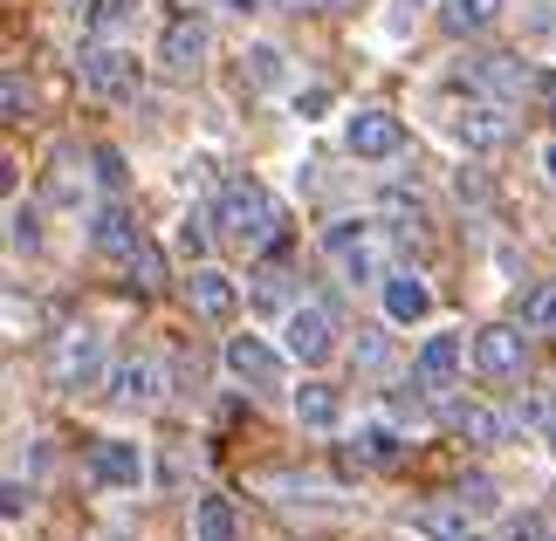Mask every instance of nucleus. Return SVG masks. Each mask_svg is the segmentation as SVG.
Listing matches in <instances>:
<instances>
[{
    "mask_svg": "<svg viewBox=\"0 0 556 541\" xmlns=\"http://www.w3.org/2000/svg\"><path fill=\"white\" fill-rule=\"evenodd\" d=\"M454 131H460V144L495 151V144H508V117L495 111V103H467V111L454 117Z\"/></svg>",
    "mask_w": 556,
    "mask_h": 541,
    "instance_id": "ddd939ff",
    "label": "nucleus"
},
{
    "mask_svg": "<svg viewBox=\"0 0 556 541\" xmlns=\"http://www.w3.org/2000/svg\"><path fill=\"white\" fill-rule=\"evenodd\" d=\"M549 322H556V281L522 295V330H549Z\"/></svg>",
    "mask_w": 556,
    "mask_h": 541,
    "instance_id": "5701e85b",
    "label": "nucleus"
},
{
    "mask_svg": "<svg viewBox=\"0 0 556 541\" xmlns=\"http://www.w3.org/2000/svg\"><path fill=\"white\" fill-rule=\"evenodd\" d=\"M213 227H220L233 247L262 254V247H275V233H282V206L268 199V185L233 179V185L220 192V206H213Z\"/></svg>",
    "mask_w": 556,
    "mask_h": 541,
    "instance_id": "f257e3e1",
    "label": "nucleus"
},
{
    "mask_svg": "<svg viewBox=\"0 0 556 541\" xmlns=\"http://www.w3.org/2000/svg\"><path fill=\"white\" fill-rule=\"evenodd\" d=\"M475 76H481V90H495V96H522V69L508 55H488L475 62Z\"/></svg>",
    "mask_w": 556,
    "mask_h": 541,
    "instance_id": "412c9836",
    "label": "nucleus"
},
{
    "mask_svg": "<svg viewBox=\"0 0 556 541\" xmlns=\"http://www.w3.org/2000/svg\"><path fill=\"white\" fill-rule=\"evenodd\" d=\"M399 144H405V124L399 117H384V111L351 117V151H357V158H392Z\"/></svg>",
    "mask_w": 556,
    "mask_h": 541,
    "instance_id": "6e6552de",
    "label": "nucleus"
},
{
    "mask_svg": "<svg viewBox=\"0 0 556 541\" xmlns=\"http://www.w3.org/2000/svg\"><path fill=\"white\" fill-rule=\"evenodd\" d=\"M330 350H337V322H330V309H295L289 315V357L295 363H330Z\"/></svg>",
    "mask_w": 556,
    "mask_h": 541,
    "instance_id": "423d86ee",
    "label": "nucleus"
},
{
    "mask_svg": "<svg viewBox=\"0 0 556 541\" xmlns=\"http://www.w3.org/2000/svg\"><path fill=\"white\" fill-rule=\"evenodd\" d=\"M131 0H83V21H90V35H117V28H131Z\"/></svg>",
    "mask_w": 556,
    "mask_h": 541,
    "instance_id": "aec40b11",
    "label": "nucleus"
},
{
    "mask_svg": "<svg viewBox=\"0 0 556 541\" xmlns=\"http://www.w3.org/2000/svg\"><path fill=\"white\" fill-rule=\"evenodd\" d=\"M324 247L337 254V261H351V254H371V227H357V220H337L324 233Z\"/></svg>",
    "mask_w": 556,
    "mask_h": 541,
    "instance_id": "4be33fe9",
    "label": "nucleus"
},
{
    "mask_svg": "<svg viewBox=\"0 0 556 541\" xmlns=\"http://www.w3.org/2000/svg\"><path fill=\"white\" fill-rule=\"evenodd\" d=\"M543 165H549V179H556V144H549V151H543Z\"/></svg>",
    "mask_w": 556,
    "mask_h": 541,
    "instance_id": "f704fd0d",
    "label": "nucleus"
},
{
    "mask_svg": "<svg viewBox=\"0 0 556 541\" xmlns=\"http://www.w3.org/2000/svg\"><path fill=\"white\" fill-rule=\"evenodd\" d=\"M502 14V0H446V28H454V35H475V28H488V21H495Z\"/></svg>",
    "mask_w": 556,
    "mask_h": 541,
    "instance_id": "6ab92c4d",
    "label": "nucleus"
},
{
    "mask_svg": "<svg viewBox=\"0 0 556 541\" xmlns=\"http://www.w3.org/2000/svg\"><path fill=\"white\" fill-rule=\"evenodd\" d=\"M200 55H206V28H200L192 14H179L173 28H165V49H159V62H165L173 76H192V69H200Z\"/></svg>",
    "mask_w": 556,
    "mask_h": 541,
    "instance_id": "9d476101",
    "label": "nucleus"
},
{
    "mask_svg": "<svg viewBox=\"0 0 556 541\" xmlns=\"http://www.w3.org/2000/svg\"><path fill=\"white\" fill-rule=\"evenodd\" d=\"M295 418H303L309 431H330L337 418H344V398H337L330 384H303V391H295Z\"/></svg>",
    "mask_w": 556,
    "mask_h": 541,
    "instance_id": "dca6fc26",
    "label": "nucleus"
},
{
    "mask_svg": "<svg viewBox=\"0 0 556 541\" xmlns=\"http://www.w3.org/2000/svg\"><path fill=\"white\" fill-rule=\"evenodd\" d=\"M426 309H433V288L419 274H384V315L392 322H419Z\"/></svg>",
    "mask_w": 556,
    "mask_h": 541,
    "instance_id": "4468645a",
    "label": "nucleus"
},
{
    "mask_svg": "<svg viewBox=\"0 0 556 541\" xmlns=\"http://www.w3.org/2000/svg\"><path fill=\"white\" fill-rule=\"evenodd\" d=\"M186 295H192V309H200L206 322H227L233 309H241V295H233V281H227L220 268H192V281H186Z\"/></svg>",
    "mask_w": 556,
    "mask_h": 541,
    "instance_id": "1a4fd4ad",
    "label": "nucleus"
},
{
    "mask_svg": "<svg viewBox=\"0 0 556 541\" xmlns=\"http://www.w3.org/2000/svg\"><path fill=\"white\" fill-rule=\"evenodd\" d=\"M529 90H536V103H543V117H556V76H536V82H529Z\"/></svg>",
    "mask_w": 556,
    "mask_h": 541,
    "instance_id": "72a5a7b5",
    "label": "nucleus"
},
{
    "mask_svg": "<svg viewBox=\"0 0 556 541\" xmlns=\"http://www.w3.org/2000/svg\"><path fill=\"white\" fill-rule=\"evenodd\" d=\"M0 103H8V117H21V111H28V82H21V76H8V90H0Z\"/></svg>",
    "mask_w": 556,
    "mask_h": 541,
    "instance_id": "2f4dec72",
    "label": "nucleus"
},
{
    "mask_svg": "<svg viewBox=\"0 0 556 541\" xmlns=\"http://www.w3.org/2000/svg\"><path fill=\"white\" fill-rule=\"evenodd\" d=\"M446 425H454L460 439H475V446H502V431H508L488 404H454V411H446Z\"/></svg>",
    "mask_w": 556,
    "mask_h": 541,
    "instance_id": "f3484780",
    "label": "nucleus"
},
{
    "mask_svg": "<svg viewBox=\"0 0 556 541\" xmlns=\"http://www.w3.org/2000/svg\"><path fill=\"white\" fill-rule=\"evenodd\" d=\"M192 541H233V507L206 493V501L192 507Z\"/></svg>",
    "mask_w": 556,
    "mask_h": 541,
    "instance_id": "a211bd4d",
    "label": "nucleus"
},
{
    "mask_svg": "<svg viewBox=\"0 0 556 541\" xmlns=\"http://www.w3.org/2000/svg\"><path fill=\"white\" fill-rule=\"evenodd\" d=\"M475 363H481V377L516 384V377H522V363H529L522 330H481V336H475Z\"/></svg>",
    "mask_w": 556,
    "mask_h": 541,
    "instance_id": "39448f33",
    "label": "nucleus"
},
{
    "mask_svg": "<svg viewBox=\"0 0 556 541\" xmlns=\"http://www.w3.org/2000/svg\"><path fill=\"white\" fill-rule=\"evenodd\" d=\"M159 391H165V377H159V363H152V357L117 363V377H111V398H117V404H152Z\"/></svg>",
    "mask_w": 556,
    "mask_h": 541,
    "instance_id": "f8f14e48",
    "label": "nucleus"
},
{
    "mask_svg": "<svg viewBox=\"0 0 556 541\" xmlns=\"http://www.w3.org/2000/svg\"><path fill=\"white\" fill-rule=\"evenodd\" d=\"M467 541H475V534H467Z\"/></svg>",
    "mask_w": 556,
    "mask_h": 541,
    "instance_id": "c9c22d12",
    "label": "nucleus"
},
{
    "mask_svg": "<svg viewBox=\"0 0 556 541\" xmlns=\"http://www.w3.org/2000/svg\"><path fill=\"white\" fill-rule=\"evenodd\" d=\"M131 274H138V288H159V281H165V274H159V247H152V241L138 247V261H131Z\"/></svg>",
    "mask_w": 556,
    "mask_h": 541,
    "instance_id": "cd10ccee",
    "label": "nucleus"
},
{
    "mask_svg": "<svg viewBox=\"0 0 556 541\" xmlns=\"http://www.w3.org/2000/svg\"><path fill=\"white\" fill-rule=\"evenodd\" d=\"M97 247H103V254H117V261L131 268V261H138V247H144V233L124 220L117 206H103V212H97Z\"/></svg>",
    "mask_w": 556,
    "mask_h": 541,
    "instance_id": "2eb2a0df",
    "label": "nucleus"
},
{
    "mask_svg": "<svg viewBox=\"0 0 556 541\" xmlns=\"http://www.w3.org/2000/svg\"><path fill=\"white\" fill-rule=\"evenodd\" d=\"M282 268H262V274H254V301H282Z\"/></svg>",
    "mask_w": 556,
    "mask_h": 541,
    "instance_id": "c85d7f7f",
    "label": "nucleus"
},
{
    "mask_svg": "<svg viewBox=\"0 0 556 541\" xmlns=\"http://www.w3.org/2000/svg\"><path fill=\"white\" fill-rule=\"evenodd\" d=\"M83 82H90L103 103H131L144 90V69H138L131 49H103V41H90V49H83Z\"/></svg>",
    "mask_w": 556,
    "mask_h": 541,
    "instance_id": "f03ea898",
    "label": "nucleus"
},
{
    "mask_svg": "<svg viewBox=\"0 0 556 541\" xmlns=\"http://www.w3.org/2000/svg\"><path fill=\"white\" fill-rule=\"evenodd\" d=\"M206 241H213V233H206V220H186V233H179V247L192 254V261H200V254H206Z\"/></svg>",
    "mask_w": 556,
    "mask_h": 541,
    "instance_id": "c756f323",
    "label": "nucleus"
},
{
    "mask_svg": "<svg viewBox=\"0 0 556 541\" xmlns=\"http://www.w3.org/2000/svg\"><path fill=\"white\" fill-rule=\"evenodd\" d=\"M0 514H8V521H21V514H28V487H21V480H8V501H0Z\"/></svg>",
    "mask_w": 556,
    "mask_h": 541,
    "instance_id": "473e14b6",
    "label": "nucleus"
},
{
    "mask_svg": "<svg viewBox=\"0 0 556 541\" xmlns=\"http://www.w3.org/2000/svg\"><path fill=\"white\" fill-rule=\"evenodd\" d=\"M454 501H460V507H475V514H495V487H488V480H467Z\"/></svg>",
    "mask_w": 556,
    "mask_h": 541,
    "instance_id": "bb28decb",
    "label": "nucleus"
},
{
    "mask_svg": "<svg viewBox=\"0 0 556 541\" xmlns=\"http://www.w3.org/2000/svg\"><path fill=\"white\" fill-rule=\"evenodd\" d=\"M90 473H97L103 487H138V480H144V452L124 446V439H103V446L90 452Z\"/></svg>",
    "mask_w": 556,
    "mask_h": 541,
    "instance_id": "9b49d317",
    "label": "nucleus"
},
{
    "mask_svg": "<svg viewBox=\"0 0 556 541\" xmlns=\"http://www.w3.org/2000/svg\"><path fill=\"white\" fill-rule=\"evenodd\" d=\"M97 179L111 185V192H124V151H111V144H97Z\"/></svg>",
    "mask_w": 556,
    "mask_h": 541,
    "instance_id": "a878e982",
    "label": "nucleus"
},
{
    "mask_svg": "<svg viewBox=\"0 0 556 541\" xmlns=\"http://www.w3.org/2000/svg\"><path fill=\"white\" fill-rule=\"evenodd\" d=\"M248 76H254V90H268V82L282 76V55H275V49H248Z\"/></svg>",
    "mask_w": 556,
    "mask_h": 541,
    "instance_id": "393cba45",
    "label": "nucleus"
},
{
    "mask_svg": "<svg viewBox=\"0 0 556 541\" xmlns=\"http://www.w3.org/2000/svg\"><path fill=\"white\" fill-rule=\"evenodd\" d=\"M454 371H460V336H426V350L413 363V384L419 391H446Z\"/></svg>",
    "mask_w": 556,
    "mask_h": 541,
    "instance_id": "0eeeda50",
    "label": "nucleus"
},
{
    "mask_svg": "<svg viewBox=\"0 0 556 541\" xmlns=\"http://www.w3.org/2000/svg\"><path fill=\"white\" fill-rule=\"evenodd\" d=\"M227 371L241 384H254V391H275V384H282V357H275V343H262V336H227Z\"/></svg>",
    "mask_w": 556,
    "mask_h": 541,
    "instance_id": "20e7f679",
    "label": "nucleus"
},
{
    "mask_svg": "<svg viewBox=\"0 0 556 541\" xmlns=\"http://www.w3.org/2000/svg\"><path fill=\"white\" fill-rule=\"evenodd\" d=\"M49 377L62 384V391H90V384L103 377V336L97 330H62L55 350H49Z\"/></svg>",
    "mask_w": 556,
    "mask_h": 541,
    "instance_id": "7ed1b4c3",
    "label": "nucleus"
},
{
    "mask_svg": "<svg viewBox=\"0 0 556 541\" xmlns=\"http://www.w3.org/2000/svg\"><path fill=\"white\" fill-rule=\"evenodd\" d=\"M357 446H365V452H357V460H371V466H399L405 460V446L392 439V431H384V425H371L365 431V439H357Z\"/></svg>",
    "mask_w": 556,
    "mask_h": 541,
    "instance_id": "b1692460",
    "label": "nucleus"
},
{
    "mask_svg": "<svg viewBox=\"0 0 556 541\" xmlns=\"http://www.w3.org/2000/svg\"><path fill=\"white\" fill-rule=\"evenodd\" d=\"M14 247H35V212L28 206H14V233H8Z\"/></svg>",
    "mask_w": 556,
    "mask_h": 541,
    "instance_id": "7c9ffc66",
    "label": "nucleus"
}]
</instances>
